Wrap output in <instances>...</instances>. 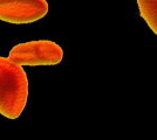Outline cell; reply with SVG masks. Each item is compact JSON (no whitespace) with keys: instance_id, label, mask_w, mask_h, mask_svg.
Wrapping results in <instances>:
<instances>
[{"instance_id":"cell-1","label":"cell","mask_w":157,"mask_h":140,"mask_svg":"<svg viewBox=\"0 0 157 140\" xmlns=\"http://www.w3.org/2000/svg\"><path fill=\"white\" fill-rule=\"evenodd\" d=\"M28 98V78L20 64L0 56V114L17 119L24 112Z\"/></svg>"},{"instance_id":"cell-2","label":"cell","mask_w":157,"mask_h":140,"mask_svg":"<svg viewBox=\"0 0 157 140\" xmlns=\"http://www.w3.org/2000/svg\"><path fill=\"white\" fill-rule=\"evenodd\" d=\"M8 59L22 66H55L63 59L62 48L51 40H36L18 43L8 55Z\"/></svg>"},{"instance_id":"cell-3","label":"cell","mask_w":157,"mask_h":140,"mask_svg":"<svg viewBox=\"0 0 157 140\" xmlns=\"http://www.w3.org/2000/svg\"><path fill=\"white\" fill-rule=\"evenodd\" d=\"M48 13L46 0H0V20L12 25H28Z\"/></svg>"},{"instance_id":"cell-4","label":"cell","mask_w":157,"mask_h":140,"mask_svg":"<svg viewBox=\"0 0 157 140\" xmlns=\"http://www.w3.org/2000/svg\"><path fill=\"white\" fill-rule=\"evenodd\" d=\"M141 16L157 36V0H136Z\"/></svg>"}]
</instances>
